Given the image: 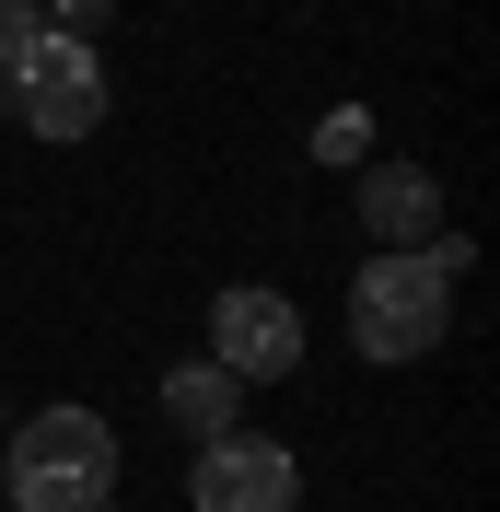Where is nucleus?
Segmentation results:
<instances>
[{
  "instance_id": "f257e3e1",
  "label": "nucleus",
  "mask_w": 500,
  "mask_h": 512,
  "mask_svg": "<svg viewBox=\"0 0 500 512\" xmlns=\"http://www.w3.org/2000/svg\"><path fill=\"white\" fill-rule=\"evenodd\" d=\"M442 326H454V280L431 268V245L373 256V268L349 280V350L361 361H431Z\"/></svg>"
},
{
  "instance_id": "f03ea898",
  "label": "nucleus",
  "mask_w": 500,
  "mask_h": 512,
  "mask_svg": "<svg viewBox=\"0 0 500 512\" xmlns=\"http://www.w3.org/2000/svg\"><path fill=\"white\" fill-rule=\"evenodd\" d=\"M117 489V431L94 408H35L12 431V512H94Z\"/></svg>"
},
{
  "instance_id": "7ed1b4c3",
  "label": "nucleus",
  "mask_w": 500,
  "mask_h": 512,
  "mask_svg": "<svg viewBox=\"0 0 500 512\" xmlns=\"http://www.w3.org/2000/svg\"><path fill=\"white\" fill-rule=\"evenodd\" d=\"M105 105H117V82H105V59L82 47V35H35L24 70H12V117L35 128V140H94Z\"/></svg>"
},
{
  "instance_id": "20e7f679",
  "label": "nucleus",
  "mask_w": 500,
  "mask_h": 512,
  "mask_svg": "<svg viewBox=\"0 0 500 512\" xmlns=\"http://www.w3.org/2000/svg\"><path fill=\"white\" fill-rule=\"evenodd\" d=\"M210 373H233V384L303 373V315H291V291H268V280L221 291V303H210Z\"/></svg>"
},
{
  "instance_id": "39448f33",
  "label": "nucleus",
  "mask_w": 500,
  "mask_h": 512,
  "mask_svg": "<svg viewBox=\"0 0 500 512\" xmlns=\"http://www.w3.org/2000/svg\"><path fill=\"white\" fill-rule=\"evenodd\" d=\"M187 501H198V512H303V466H291V443L221 431V443H198Z\"/></svg>"
},
{
  "instance_id": "423d86ee",
  "label": "nucleus",
  "mask_w": 500,
  "mask_h": 512,
  "mask_svg": "<svg viewBox=\"0 0 500 512\" xmlns=\"http://www.w3.org/2000/svg\"><path fill=\"white\" fill-rule=\"evenodd\" d=\"M431 222H442V187H431V163H361V233H373L384 256L431 245Z\"/></svg>"
},
{
  "instance_id": "0eeeda50",
  "label": "nucleus",
  "mask_w": 500,
  "mask_h": 512,
  "mask_svg": "<svg viewBox=\"0 0 500 512\" xmlns=\"http://www.w3.org/2000/svg\"><path fill=\"white\" fill-rule=\"evenodd\" d=\"M233 408H245V384L210 373V361H175V373H163V419H175L187 443H221V431H233Z\"/></svg>"
},
{
  "instance_id": "6e6552de",
  "label": "nucleus",
  "mask_w": 500,
  "mask_h": 512,
  "mask_svg": "<svg viewBox=\"0 0 500 512\" xmlns=\"http://www.w3.org/2000/svg\"><path fill=\"white\" fill-rule=\"evenodd\" d=\"M47 35V0H0V82L24 70V47Z\"/></svg>"
},
{
  "instance_id": "1a4fd4ad",
  "label": "nucleus",
  "mask_w": 500,
  "mask_h": 512,
  "mask_svg": "<svg viewBox=\"0 0 500 512\" xmlns=\"http://www.w3.org/2000/svg\"><path fill=\"white\" fill-rule=\"evenodd\" d=\"M314 163H361V117H326V128H314Z\"/></svg>"
},
{
  "instance_id": "9d476101",
  "label": "nucleus",
  "mask_w": 500,
  "mask_h": 512,
  "mask_svg": "<svg viewBox=\"0 0 500 512\" xmlns=\"http://www.w3.org/2000/svg\"><path fill=\"white\" fill-rule=\"evenodd\" d=\"M94 24H105V0H59L47 12V35H82V47H94Z\"/></svg>"
},
{
  "instance_id": "9b49d317",
  "label": "nucleus",
  "mask_w": 500,
  "mask_h": 512,
  "mask_svg": "<svg viewBox=\"0 0 500 512\" xmlns=\"http://www.w3.org/2000/svg\"><path fill=\"white\" fill-rule=\"evenodd\" d=\"M0 117H12V82H0Z\"/></svg>"
},
{
  "instance_id": "f8f14e48",
  "label": "nucleus",
  "mask_w": 500,
  "mask_h": 512,
  "mask_svg": "<svg viewBox=\"0 0 500 512\" xmlns=\"http://www.w3.org/2000/svg\"><path fill=\"white\" fill-rule=\"evenodd\" d=\"M94 512H117V501H94Z\"/></svg>"
}]
</instances>
